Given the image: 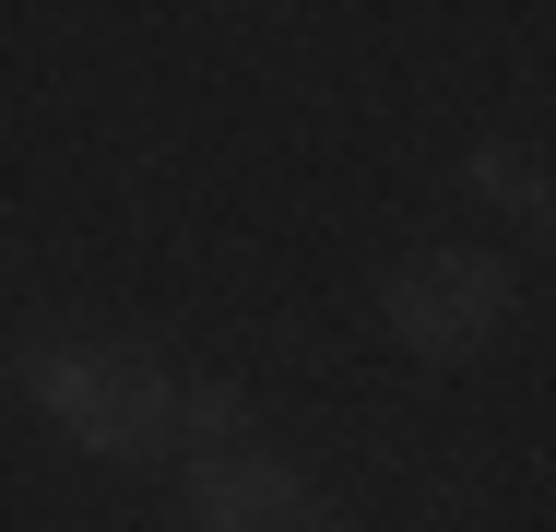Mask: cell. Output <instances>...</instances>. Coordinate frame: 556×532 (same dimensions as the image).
Returning <instances> with one entry per match:
<instances>
[{"instance_id":"cell-3","label":"cell","mask_w":556,"mask_h":532,"mask_svg":"<svg viewBox=\"0 0 556 532\" xmlns=\"http://www.w3.org/2000/svg\"><path fill=\"white\" fill-rule=\"evenodd\" d=\"M190 509H202V532H320V497L261 449H202L190 461Z\"/></svg>"},{"instance_id":"cell-4","label":"cell","mask_w":556,"mask_h":532,"mask_svg":"<svg viewBox=\"0 0 556 532\" xmlns=\"http://www.w3.org/2000/svg\"><path fill=\"white\" fill-rule=\"evenodd\" d=\"M473 190H497L509 213H545V178L521 166V142H485V154H473Z\"/></svg>"},{"instance_id":"cell-2","label":"cell","mask_w":556,"mask_h":532,"mask_svg":"<svg viewBox=\"0 0 556 532\" xmlns=\"http://www.w3.org/2000/svg\"><path fill=\"white\" fill-rule=\"evenodd\" d=\"M379 308H391V331H403L415 355H485L497 319H509V273H497V249L439 237V249H415V261L379 284Z\"/></svg>"},{"instance_id":"cell-1","label":"cell","mask_w":556,"mask_h":532,"mask_svg":"<svg viewBox=\"0 0 556 532\" xmlns=\"http://www.w3.org/2000/svg\"><path fill=\"white\" fill-rule=\"evenodd\" d=\"M24 391L60 415L72 449H96V461H154V449L178 438V379H166L154 355H130V343L48 331V343H24Z\"/></svg>"}]
</instances>
